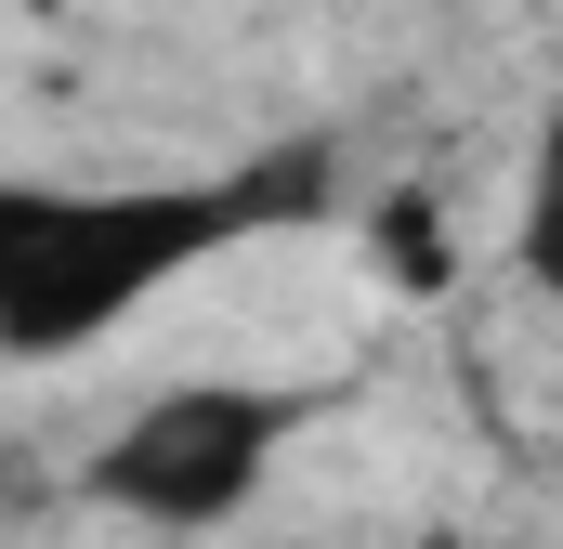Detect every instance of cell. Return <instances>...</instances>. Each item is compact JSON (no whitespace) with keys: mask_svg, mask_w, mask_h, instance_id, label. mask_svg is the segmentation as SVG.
<instances>
[{"mask_svg":"<svg viewBox=\"0 0 563 549\" xmlns=\"http://www.w3.org/2000/svg\"><path fill=\"white\" fill-rule=\"evenodd\" d=\"M328 144L236 170H0V367H66L144 327L184 274L328 210Z\"/></svg>","mask_w":563,"mask_h":549,"instance_id":"1","label":"cell"},{"mask_svg":"<svg viewBox=\"0 0 563 549\" xmlns=\"http://www.w3.org/2000/svg\"><path fill=\"white\" fill-rule=\"evenodd\" d=\"M314 418H328L314 380H236V367L157 380V393L79 458V497L119 511V524H144V537H223V524L263 511V484L288 471V445H301Z\"/></svg>","mask_w":563,"mask_h":549,"instance_id":"2","label":"cell"},{"mask_svg":"<svg viewBox=\"0 0 563 549\" xmlns=\"http://www.w3.org/2000/svg\"><path fill=\"white\" fill-rule=\"evenodd\" d=\"M511 274L563 301V105L525 132V197H511Z\"/></svg>","mask_w":563,"mask_h":549,"instance_id":"3","label":"cell"},{"mask_svg":"<svg viewBox=\"0 0 563 549\" xmlns=\"http://www.w3.org/2000/svg\"><path fill=\"white\" fill-rule=\"evenodd\" d=\"M367 262H380V288H407V301L459 288V236H445V210H432L420 183H394V197L367 210Z\"/></svg>","mask_w":563,"mask_h":549,"instance_id":"4","label":"cell"}]
</instances>
